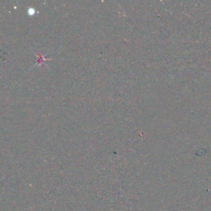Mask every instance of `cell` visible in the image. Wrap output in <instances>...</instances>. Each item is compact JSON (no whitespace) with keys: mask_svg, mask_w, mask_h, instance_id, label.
I'll list each match as a JSON object with an SVG mask.
<instances>
[{"mask_svg":"<svg viewBox=\"0 0 211 211\" xmlns=\"http://www.w3.org/2000/svg\"><path fill=\"white\" fill-rule=\"evenodd\" d=\"M36 63L39 64V65H41L43 63H45L47 60H50L49 59H46L42 55H36Z\"/></svg>","mask_w":211,"mask_h":211,"instance_id":"1","label":"cell"}]
</instances>
